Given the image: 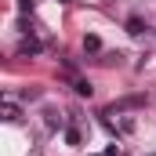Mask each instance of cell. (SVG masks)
I'll list each match as a JSON object with an SVG mask.
<instances>
[{"mask_svg": "<svg viewBox=\"0 0 156 156\" xmlns=\"http://www.w3.org/2000/svg\"><path fill=\"white\" fill-rule=\"evenodd\" d=\"M66 142H69V145H80V131L76 127H66Z\"/></svg>", "mask_w": 156, "mask_h": 156, "instance_id": "7", "label": "cell"}, {"mask_svg": "<svg viewBox=\"0 0 156 156\" xmlns=\"http://www.w3.org/2000/svg\"><path fill=\"white\" fill-rule=\"evenodd\" d=\"M83 51H102V40L98 37H83Z\"/></svg>", "mask_w": 156, "mask_h": 156, "instance_id": "6", "label": "cell"}, {"mask_svg": "<svg viewBox=\"0 0 156 156\" xmlns=\"http://www.w3.org/2000/svg\"><path fill=\"white\" fill-rule=\"evenodd\" d=\"M4 120H7V123H18V120H22V109H18V102H15L11 94H4Z\"/></svg>", "mask_w": 156, "mask_h": 156, "instance_id": "1", "label": "cell"}, {"mask_svg": "<svg viewBox=\"0 0 156 156\" xmlns=\"http://www.w3.org/2000/svg\"><path fill=\"white\" fill-rule=\"evenodd\" d=\"M127 33H131V37H138V33H145V26H142V18H127Z\"/></svg>", "mask_w": 156, "mask_h": 156, "instance_id": "4", "label": "cell"}, {"mask_svg": "<svg viewBox=\"0 0 156 156\" xmlns=\"http://www.w3.org/2000/svg\"><path fill=\"white\" fill-rule=\"evenodd\" d=\"M18 55H40V40L37 37H26L18 44Z\"/></svg>", "mask_w": 156, "mask_h": 156, "instance_id": "2", "label": "cell"}, {"mask_svg": "<svg viewBox=\"0 0 156 156\" xmlns=\"http://www.w3.org/2000/svg\"><path fill=\"white\" fill-rule=\"evenodd\" d=\"M47 127H51V131H55V127H66V120L58 116L55 109H47Z\"/></svg>", "mask_w": 156, "mask_h": 156, "instance_id": "5", "label": "cell"}, {"mask_svg": "<svg viewBox=\"0 0 156 156\" xmlns=\"http://www.w3.org/2000/svg\"><path fill=\"white\" fill-rule=\"evenodd\" d=\"M73 91H76L80 98H91V91H94V87H91L87 80H73Z\"/></svg>", "mask_w": 156, "mask_h": 156, "instance_id": "3", "label": "cell"}, {"mask_svg": "<svg viewBox=\"0 0 156 156\" xmlns=\"http://www.w3.org/2000/svg\"><path fill=\"white\" fill-rule=\"evenodd\" d=\"M102 156H109V153H102Z\"/></svg>", "mask_w": 156, "mask_h": 156, "instance_id": "8", "label": "cell"}, {"mask_svg": "<svg viewBox=\"0 0 156 156\" xmlns=\"http://www.w3.org/2000/svg\"><path fill=\"white\" fill-rule=\"evenodd\" d=\"M149 156H156V153H149Z\"/></svg>", "mask_w": 156, "mask_h": 156, "instance_id": "9", "label": "cell"}]
</instances>
